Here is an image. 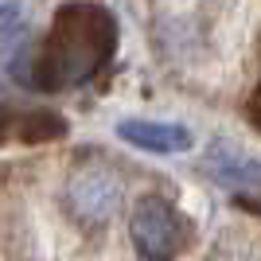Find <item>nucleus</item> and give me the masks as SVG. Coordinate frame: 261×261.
<instances>
[{
    "label": "nucleus",
    "instance_id": "nucleus-4",
    "mask_svg": "<svg viewBox=\"0 0 261 261\" xmlns=\"http://www.w3.org/2000/svg\"><path fill=\"white\" fill-rule=\"evenodd\" d=\"M117 137L129 141L133 148H144V152H156V156H175V152H187L195 144L191 129L179 125V121H144V117L121 121Z\"/></svg>",
    "mask_w": 261,
    "mask_h": 261
},
{
    "label": "nucleus",
    "instance_id": "nucleus-7",
    "mask_svg": "<svg viewBox=\"0 0 261 261\" xmlns=\"http://www.w3.org/2000/svg\"><path fill=\"white\" fill-rule=\"evenodd\" d=\"M257 211H261V207H257Z\"/></svg>",
    "mask_w": 261,
    "mask_h": 261
},
{
    "label": "nucleus",
    "instance_id": "nucleus-5",
    "mask_svg": "<svg viewBox=\"0 0 261 261\" xmlns=\"http://www.w3.org/2000/svg\"><path fill=\"white\" fill-rule=\"evenodd\" d=\"M211 172L222 184H234V187H257L261 184V160L242 156L238 148H222V144H215V152H211Z\"/></svg>",
    "mask_w": 261,
    "mask_h": 261
},
{
    "label": "nucleus",
    "instance_id": "nucleus-1",
    "mask_svg": "<svg viewBox=\"0 0 261 261\" xmlns=\"http://www.w3.org/2000/svg\"><path fill=\"white\" fill-rule=\"evenodd\" d=\"M113 20L109 12L90 4H66L47 35L43 55L35 59L43 86H74L86 82L113 51Z\"/></svg>",
    "mask_w": 261,
    "mask_h": 261
},
{
    "label": "nucleus",
    "instance_id": "nucleus-6",
    "mask_svg": "<svg viewBox=\"0 0 261 261\" xmlns=\"http://www.w3.org/2000/svg\"><path fill=\"white\" fill-rule=\"evenodd\" d=\"M23 28V4L20 0H8V4H0V39H8Z\"/></svg>",
    "mask_w": 261,
    "mask_h": 261
},
{
    "label": "nucleus",
    "instance_id": "nucleus-3",
    "mask_svg": "<svg viewBox=\"0 0 261 261\" xmlns=\"http://www.w3.org/2000/svg\"><path fill=\"white\" fill-rule=\"evenodd\" d=\"M133 246L144 261H172L175 253L187 246V222L184 215L164 203L156 195H144L133 207V222H129Z\"/></svg>",
    "mask_w": 261,
    "mask_h": 261
},
{
    "label": "nucleus",
    "instance_id": "nucleus-2",
    "mask_svg": "<svg viewBox=\"0 0 261 261\" xmlns=\"http://www.w3.org/2000/svg\"><path fill=\"white\" fill-rule=\"evenodd\" d=\"M121 199H125L121 175L106 164H90V168L74 172L66 184V215L82 230H101L121 211Z\"/></svg>",
    "mask_w": 261,
    "mask_h": 261
}]
</instances>
